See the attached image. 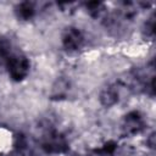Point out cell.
<instances>
[{"label":"cell","mask_w":156,"mask_h":156,"mask_svg":"<svg viewBox=\"0 0 156 156\" xmlns=\"http://www.w3.org/2000/svg\"><path fill=\"white\" fill-rule=\"evenodd\" d=\"M82 5L85 12L94 20H105L108 15L107 6L102 1H88Z\"/></svg>","instance_id":"8"},{"label":"cell","mask_w":156,"mask_h":156,"mask_svg":"<svg viewBox=\"0 0 156 156\" xmlns=\"http://www.w3.org/2000/svg\"><path fill=\"white\" fill-rule=\"evenodd\" d=\"M121 99V88L117 83H108L104 85L99 91V101L100 104L106 107H113L119 102Z\"/></svg>","instance_id":"5"},{"label":"cell","mask_w":156,"mask_h":156,"mask_svg":"<svg viewBox=\"0 0 156 156\" xmlns=\"http://www.w3.org/2000/svg\"><path fill=\"white\" fill-rule=\"evenodd\" d=\"M13 13L21 22L32 21L38 13V5L33 1H21L13 6Z\"/></svg>","instance_id":"6"},{"label":"cell","mask_w":156,"mask_h":156,"mask_svg":"<svg viewBox=\"0 0 156 156\" xmlns=\"http://www.w3.org/2000/svg\"><path fill=\"white\" fill-rule=\"evenodd\" d=\"M71 93V82L63 77H60L55 80V83L51 87L50 91V99L61 101L69 96Z\"/></svg>","instance_id":"7"},{"label":"cell","mask_w":156,"mask_h":156,"mask_svg":"<svg viewBox=\"0 0 156 156\" xmlns=\"http://www.w3.org/2000/svg\"><path fill=\"white\" fill-rule=\"evenodd\" d=\"M146 144L150 149H154L155 147V133H151L149 136H147V140H146Z\"/></svg>","instance_id":"14"},{"label":"cell","mask_w":156,"mask_h":156,"mask_svg":"<svg viewBox=\"0 0 156 156\" xmlns=\"http://www.w3.org/2000/svg\"><path fill=\"white\" fill-rule=\"evenodd\" d=\"M146 127L144 115L138 110L127 112L121 121V130L126 136H133L140 134Z\"/></svg>","instance_id":"4"},{"label":"cell","mask_w":156,"mask_h":156,"mask_svg":"<svg viewBox=\"0 0 156 156\" xmlns=\"http://www.w3.org/2000/svg\"><path fill=\"white\" fill-rule=\"evenodd\" d=\"M141 34L145 39L152 40L155 37V16L151 15L141 27Z\"/></svg>","instance_id":"11"},{"label":"cell","mask_w":156,"mask_h":156,"mask_svg":"<svg viewBox=\"0 0 156 156\" xmlns=\"http://www.w3.org/2000/svg\"><path fill=\"white\" fill-rule=\"evenodd\" d=\"M39 145L48 155H61L69 150V141L67 136L55 128H48L43 132L39 139Z\"/></svg>","instance_id":"1"},{"label":"cell","mask_w":156,"mask_h":156,"mask_svg":"<svg viewBox=\"0 0 156 156\" xmlns=\"http://www.w3.org/2000/svg\"><path fill=\"white\" fill-rule=\"evenodd\" d=\"M117 143L113 141V140H108L106 141L104 145H101L100 147L95 149L94 152L96 155H100V156H112L115 154V151L117 150Z\"/></svg>","instance_id":"12"},{"label":"cell","mask_w":156,"mask_h":156,"mask_svg":"<svg viewBox=\"0 0 156 156\" xmlns=\"http://www.w3.org/2000/svg\"><path fill=\"white\" fill-rule=\"evenodd\" d=\"M57 6L61 9V11L67 12V13H72L73 11H76V9H77V6H79V4L78 2H61Z\"/></svg>","instance_id":"13"},{"label":"cell","mask_w":156,"mask_h":156,"mask_svg":"<svg viewBox=\"0 0 156 156\" xmlns=\"http://www.w3.org/2000/svg\"><path fill=\"white\" fill-rule=\"evenodd\" d=\"M7 156H34V154L30 150L28 140L26 139V136L22 134H17L15 136L12 149Z\"/></svg>","instance_id":"9"},{"label":"cell","mask_w":156,"mask_h":156,"mask_svg":"<svg viewBox=\"0 0 156 156\" xmlns=\"http://www.w3.org/2000/svg\"><path fill=\"white\" fill-rule=\"evenodd\" d=\"M5 69L7 72L9 78L15 82L20 83L23 82L30 72V61L29 58L22 52H13L5 65Z\"/></svg>","instance_id":"2"},{"label":"cell","mask_w":156,"mask_h":156,"mask_svg":"<svg viewBox=\"0 0 156 156\" xmlns=\"http://www.w3.org/2000/svg\"><path fill=\"white\" fill-rule=\"evenodd\" d=\"M85 44L83 30L76 26H67L61 33V45L67 52H77Z\"/></svg>","instance_id":"3"},{"label":"cell","mask_w":156,"mask_h":156,"mask_svg":"<svg viewBox=\"0 0 156 156\" xmlns=\"http://www.w3.org/2000/svg\"><path fill=\"white\" fill-rule=\"evenodd\" d=\"M12 54L13 51H12L11 43L5 38H0V66L5 67L7 60Z\"/></svg>","instance_id":"10"}]
</instances>
